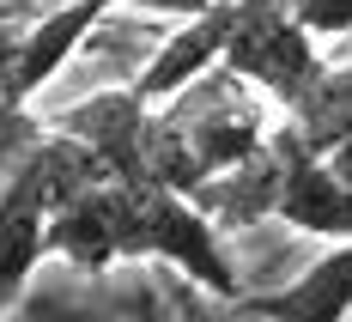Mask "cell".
I'll return each mask as SVG.
<instances>
[{"label":"cell","mask_w":352,"mask_h":322,"mask_svg":"<svg viewBox=\"0 0 352 322\" xmlns=\"http://www.w3.org/2000/svg\"><path fill=\"white\" fill-rule=\"evenodd\" d=\"M316 36L292 19V0H237V25L225 43V73L243 79L249 92L274 98L280 109H292L310 85L322 79Z\"/></svg>","instance_id":"obj_1"},{"label":"cell","mask_w":352,"mask_h":322,"mask_svg":"<svg viewBox=\"0 0 352 322\" xmlns=\"http://www.w3.org/2000/svg\"><path fill=\"white\" fill-rule=\"evenodd\" d=\"M176 261L195 286H207L212 298L237 304V261L225 250L219 225H212L195 201L164 195V189H134V219H128V261Z\"/></svg>","instance_id":"obj_2"},{"label":"cell","mask_w":352,"mask_h":322,"mask_svg":"<svg viewBox=\"0 0 352 322\" xmlns=\"http://www.w3.org/2000/svg\"><path fill=\"white\" fill-rule=\"evenodd\" d=\"M243 92H249L243 79H231V73L219 67V73H207L201 85H188L176 104H164V109H170V122L188 134L195 158L207 164V177L249 164L255 152H267V140H274L267 116L249 104Z\"/></svg>","instance_id":"obj_3"},{"label":"cell","mask_w":352,"mask_h":322,"mask_svg":"<svg viewBox=\"0 0 352 322\" xmlns=\"http://www.w3.org/2000/svg\"><path fill=\"white\" fill-rule=\"evenodd\" d=\"M49 213H55V177H49V152L36 140L0 189V322L25 298L36 261L49 255Z\"/></svg>","instance_id":"obj_4"},{"label":"cell","mask_w":352,"mask_h":322,"mask_svg":"<svg viewBox=\"0 0 352 322\" xmlns=\"http://www.w3.org/2000/svg\"><path fill=\"white\" fill-rule=\"evenodd\" d=\"M146 128H152V104L134 98V85L91 92L55 116V134L85 146L122 189H146Z\"/></svg>","instance_id":"obj_5"},{"label":"cell","mask_w":352,"mask_h":322,"mask_svg":"<svg viewBox=\"0 0 352 322\" xmlns=\"http://www.w3.org/2000/svg\"><path fill=\"white\" fill-rule=\"evenodd\" d=\"M128 219H134V189L91 182L49 213V255H61L85 274H104L116 261H128Z\"/></svg>","instance_id":"obj_6"},{"label":"cell","mask_w":352,"mask_h":322,"mask_svg":"<svg viewBox=\"0 0 352 322\" xmlns=\"http://www.w3.org/2000/svg\"><path fill=\"white\" fill-rule=\"evenodd\" d=\"M231 25H237V0H219L212 12L201 19H188L182 31H170L158 49H152V61H146L128 85H134V98L140 104H176L188 85H201L207 73L225 67V43H231Z\"/></svg>","instance_id":"obj_7"},{"label":"cell","mask_w":352,"mask_h":322,"mask_svg":"<svg viewBox=\"0 0 352 322\" xmlns=\"http://www.w3.org/2000/svg\"><path fill=\"white\" fill-rule=\"evenodd\" d=\"M274 152L285 158V189H280V225L328 244H352V182H340L322 158H310L292 140V128H274Z\"/></svg>","instance_id":"obj_8"},{"label":"cell","mask_w":352,"mask_h":322,"mask_svg":"<svg viewBox=\"0 0 352 322\" xmlns=\"http://www.w3.org/2000/svg\"><path fill=\"white\" fill-rule=\"evenodd\" d=\"M237 310L255 322H346L352 316V244H334V250L310 261L298 280H285L274 292H255V298H237Z\"/></svg>","instance_id":"obj_9"},{"label":"cell","mask_w":352,"mask_h":322,"mask_svg":"<svg viewBox=\"0 0 352 322\" xmlns=\"http://www.w3.org/2000/svg\"><path fill=\"white\" fill-rule=\"evenodd\" d=\"M280 189H285V158L274 152V140H267V152H255L249 164L219 171V177L201 182L195 207H201V213L219 225V237H225V231H243V225L274 219L280 213Z\"/></svg>","instance_id":"obj_10"},{"label":"cell","mask_w":352,"mask_h":322,"mask_svg":"<svg viewBox=\"0 0 352 322\" xmlns=\"http://www.w3.org/2000/svg\"><path fill=\"white\" fill-rule=\"evenodd\" d=\"M285 128L310 158H334L352 140V67H322V79L285 109Z\"/></svg>","instance_id":"obj_11"},{"label":"cell","mask_w":352,"mask_h":322,"mask_svg":"<svg viewBox=\"0 0 352 322\" xmlns=\"http://www.w3.org/2000/svg\"><path fill=\"white\" fill-rule=\"evenodd\" d=\"M201 182H207V164L195 158L188 134L170 122V109H152V128H146V189H164V195L195 201Z\"/></svg>","instance_id":"obj_12"},{"label":"cell","mask_w":352,"mask_h":322,"mask_svg":"<svg viewBox=\"0 0 352 322\" xmlns=\"http://www.w3.org/2000/svg\"><path fill=\"white\" fill-rule=\"evenodd\" d=\"M292 19L310 36H340L352 31V0H292Z\"/></svg>","instance_id":"obj_13"},{"label":"cell","mask_w":352,"mask_h":322,"mask_svg":"<svg viewBox=\"0 0 352 322\" xmlns=\"http://www.w3.org/2000/svg\"><path fill=\"white\" fill-rule=\"evenodd\" d=\"M25 31H31V25H19V19H0V85H6V79H12V67H19Z\"/></svg>","instance_id":"obj_14"},{"label":"cell","mask_w":352,"mask_h":322,"mask_svg":"<svg viewBox=\"0 0 352 322\" xmlns=\"http://www.w3.org/2000/svg\"><path fill=\"white\" fill-rule=\"evenodd\" d=\"M134 6H146V12H164V19H201V12H212L219 0H134Z\"/></svg>","instance_id":"obj_15"},{"label":"cell","mask_w":352,"mask_h":322,"mask_svg":"<svg viewBox=\"0 0 352 322\" xmlns=\"http://www.w3.org/2000/svg\"><path fill=\"white\" fill-rule=\"evenodd\" d=\"M322 164H328V171H334V177H340V182H352V140L340 146L334 158H322Z\"/></svg>","instance_id":"obj_16"}]
</instances>
